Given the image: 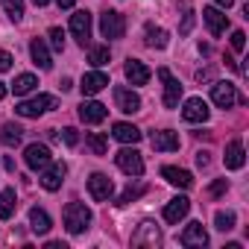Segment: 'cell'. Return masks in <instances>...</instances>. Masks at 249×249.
<instances>
[{
  "instance_id": "1",
  "label": "cell",
  "mask_w": 249,
  "mask_h": 249,
  "mask_svg": "<svg viewBox=\"0 0 249 249\" xmlns=\"http://www.w3.org/2000/svg\"><path fill=\"white\" fill-rule=\"evenodd\" d=\"M62 220H65V229L71 231V234H82L88 226H91V211L82 205V202H68L65 205V211H62Z\"/></svg>"
},
{
  "instance_id": "2",
  "label": "cell",
  "mask_w": 249,
  "mask_h": 249,
  "mask_svg": "<svg viewBox=\"0 0 249 249\" xmlns=\"http://www.w3.org/2000/svg\"><path fill=\"white\" fill-rule=\"evenodd\" d=\"M53 108H59V100H56L53 94H38V97H33V100L18 103V106H15V114H21V117H41V114H47V111H53Z\"/></svg>"
},
{
  "instance_id": "3",
  "label": "cell",
  "mask_w": 249,
  "mask_h": 249,
  "mask_svg": "<svg viewBox=\"0 0 249 249\" xmlns=\"http://www.w3.org/2000/svg\"><path fill=\"white\" fill-rule=\"evenodd\" d=\"M100 33H103V38L117 41V38L126 36V21H123V15H120V12L106 9V12L100 15Z\"/></svg>"
},
{
  "instance_id": "4",
  "label": "cell",
  "mask_w": 249,
  "mask_h": 249,
  "mask_svg": "<svg viewBox=\"0 0 249 249\" xmlns=\"http://www.w3.org/2000/svg\"><path fill=\"white\" fill-rule=\"evenodd\" d=\"M211 100H214L217 108H231L234 103H240V106L246 103V100L237 94V88H234L231 82H214V85H211Z\"/></svg>"
},
{
  "instance_id": "5",
  "label": "cell",
  "mask_w": 249,
  "mask_h": 249,
  "mask_svg": "<svg viewBox=\"0 0 249 249\" xmlns=\"http://www.w3.org/2000/svg\"><path fill=\"white\" fill-rule=\"evenodd\" d=\"M159 79L164 82V97H161L164 108H176L179 100H182V82H179L167 68H159Z\"/></svg>"
},
{
  "instance_id": "6",
  "label": "cell",
  "mask_w": 249,
  "mask_h": 249,
  "mask_svg": "<svg viewBox=\"0 0 249 249\" xmlns=\"http://www.w3.org/2000/svg\"><path fill=\"white\" fill-rule=\"evenodd\" d=\"M114 161H117V167L126 173V176H141V173H144V159H141V153L132 150V147H123V150L114 156Z\"/></svg>"
},
{
  "instance_id": "7",
  "label": "cell",
  "mask_w": 249,
  "mask_h": 249,
  "mask_svg": "<svg viewBox=\"0 0 249 249\" xmlns=\"http://www.w3.org/2000/svg\"><path fill=\"white\" fill-rule=\"evenodd\" d=\"M65 173H68V164H65V161H50V164L44 167V173H41V179H38V182H41V188H44V191H50V194H53V191H59V188H62Z\"/></svg>"
},
{
  "instance_id": "8",
  "label": "cell",
  "mask_w": 249,
  "mask_h": 249,
  "mask_svg": "<svg viewBox=\"0 0 249 249\" xmlns=\"http://www.w3.org/2000/svg\"><path fill=\"white\" fill-rule=\"evenodd\" d=\"M88 194H91V199L106 202V199L114 194V182H111L106 173H91V179H88Z\"/></svg>"
},
{
  "instance_id": "9",
  "label": "cell",
  "mask_w": 249,
  "mask_h": 249,
  "mask_svg": "<svg viewBox=\"0 0 249 249\" xmlns=\"http://www.w3.org/2000/svg\"><path fill=\"white\" fill-rule=\"evenodd\" d=\"M106 117H108V108H106L103 103H97V100H82V106H79V120H82V123L97 126V123H103Z\"/></svg>"
},
{
  "instance_id": "10",
  "label": "cell",
  "mask_w": 249,
  "mask_h": 249,
  "mask_svg": "<svg viewBox=\"0 0 249 249\" xmlns=\"http://www.w3.org/2000/svg\"><path fill=\"white\" fill-rule=\"evenodd\" d=\"M71 33H73V38L85 47L88 38H91V12H85V9L73 12V15H71Z\"/></svg>"
},
{
  "instance_id": "11",
  "label": "cell",
  "mask_w": 249,
  "mask_h": 249,
  "mask_svg": "<svg viewBox=\"0 0 249 249\" xmlns=\"http://www.w3.org/2000/svg\"><path fill=\"white\" fill-rule=\"evenodd\" d=\"M24 161H27V167H30V170H44L53 159H50L47 144H30V147L24 150Z\"/></svg>"
},
{
  "instance_id": "12",
  "label": "cell",
  "mask_w": 249,
  "mask_h": 249,
  "mask_svg": "<svg viewBox=\"0 0 249 249\" xmlns=\"http://www.w3.org/2000/svg\"><path fill=\"white\" fill-rule=\"evenodd\" d=\"M114 103H117V108H120L123 114H135V111H141V97H138L132 88L117 85V88H114Z\"/></svg>"
},
{
  "instance_id": "13",
  "label": "cell",
  "mask_w": 249,
  "mask_h": 249,
  "mask_svg": "<svg viewBox=\"0 0 249 249\" xmlns=\"http://www.w3.org/2000/svg\"><path fill=\"white\" fill-rule=\"evenodd\" d=\"M208 103L202 100V97H191V100H185V108H182V117L188 120V123H205L208 120Z\"/></svg>"
},
{
  "instance_id": "14",
  "label": "cell",
  "mask_w": 249,
  "mask_h": 249,
  "mask_svg": "<svg viewBox=\"0 0 249 249\" xmlns=\"http://www.w3.org/2000/svg\"><path fill=\"white\" fill-rule=\"evenodd\" d=\"M150 144H153V150H159V153H176L182 141H179V132L161 129V132H153V135H150Z\"/></svg>"
},
{
  "instance_id": "15",
  "label": "cell",
  "mask_w": 249,
  "mask_h": 249,
  "mask_svg": "<svg viewBox=\"0 0 249 249\" xmlns=\"http://www.w3.org/2000/svg\"><path fill=\"white\" fill-rule=\"evenodd\" d=\"M202 21H205V27H208V33H211V36H223V33H226V27H229L226 12H220L217 6H205V9H202Z\"/></svg>"
},
{
  "instance_id": "16",
  "label": "cell",
  "mask_w": 249,
  "mask_h": 249,
  "mask_svg": "<svg viewBox=\"0 0 249 249\" xmlns=\"http://www.w3.org/2000/svg\"><path fill=\"white\" fill-rule=\"evenodd\" d=\"M123 73H126V79H129L132 85H147L150 76H153V71H150L141 59H129L126 65H123Z\"/></svg>"
},
{
  "instance_id": "17",
  "label": "cell",
  "mask_w": 249,
  "mask_h": 249,
  "mask_svg": "<svg viewBox=\"0 0 249 249\" xmlns=\"http://www.w3.org/2000/svg\"><path fill=\"white\" fill-rule=\"evenodd\" d=\"M132 243H135V246H159V243H161V234H159L156 223L144 220V223L138 226V231L132 234Z\"/></svg>"
},
{
  "instance_id": "18",
  "label": "cell",
  "mask_w": 249,
  "mask_h": 249,
  "mask_svg": "<svg viewBox=\"0 0 249 249\" xmlns=\"http://www.w3.org/2000/svg\"><path fill=\"white\" fill-rule=\"evenodd\" d=\"M182 246H208V231L202 229V223H188L185 231L179 234Z\"/></svg>"
},
{
  "instance_id": "19",
  "label": "cell",
  "mask_w": 249,
  "mask_h": 249,
  "mask_svg": "<svg viewBox=\"0 0 249 249\" xmlns=\"http://www.w3.org/2000/svg\"><path fill=\"white\" fill-rule=\"evenodd\" d=\"M111 135H114V141H120V144H138V141L144 138L141 129L132 126V123H126V120H117L114 126H111Z\"/></svg>"
},
{
  "instance_id": "20",
  "label": "cell",
  "mask_w": 249,
  "mask_h": 249,
  "mask_svg": "<svg viewBox=\"0 0 249 249\" xmlns=\"http://www.w3.org/2000/svg\"><path fill=\"white\" fill-rule=\"evenodd\" d=\"M79 88H82V94H85V97H94V94H100L103 88H108V76H106L103 71H91V73H85V76H82Z\"/></svg>"
},
{
  "instance_id": "21",
  "label": "cell",
  "mask_w": 249,
  "mask_h": 249,
  "mask_svg": "<svg viewBox=\"0 0 249 249\" xmlns=\"http://www.w3.org/2000/svg\"><path fill=\"white\" fill-rule=\"evenodd\" d=\"M30 56H33V62H36L41 71H50V68H53V56H50L44 38H33V41H30Z\"/></svg>"
},
{
  "instance_id": "22",
  "label": "cell",
  "mask_w": 249,
  "mask_h": 249,
  "mask_svg": "<svg viewBox=\"0 0 249 249\" xmlns=\"http://www.w3.org/2000/svg\"><path fill=\"white\" fill-rule=\"evenodd\" d=\"M243 164H246V150H243V141L234 138V141H229V147H226V167H229V170H240Z\"/></svg>"
},
{
  "instance_id": "23",
  "label": "cell",
  "mask_w": 249,
  "mask_h": 249,
  "mask_svg": "<svg viewBox=\"0 0 249 249\" xmlns=\"http://www.w3.org/2000/svg\"><path fill=\"white\" fill-rule=\"evenodd\" d=\"M188 211H191V199H188V196H176V199H170V202L164 205V220H167V223H179Z\"/></svg>"
},
{
  "instance_id": "24",
  "label": "cell",
  "mask_w": 249,
  "mask_h": 249,
  "mask_svg": "<svg viewBox=\"0 0 249 249\" xmlns=\"http://www.w3.org/2000/svg\"><path fill=\"white\" fill-rule=\"evenodd\" d=\"M161 176L170 182V185H176V188H191L194 185V176L188 173V170H182V167H161Z\"/></svg>"
},
{
  "instance_id": "25",
  "label": "cell",
  "mask_w": 249,
  "mask_h": 249,
  "mask_svg": "<svg viewBox=\"0 0 249 249\" xmlns=\"http://www.w3.org/2000/svg\"><path fill=\"white\" fill-rule=\"evenodd\" d=\"M30 226H33L36 234H47L53 229V220H50V214L44 208H30Z\"/></svg>"
},
{
  "instance_id": "26",
  "label": "cell",
  "mask_w": 249,
  "mask_h": 249,
  "mask_svg": "<svg viewBox=\"0 0 249 249\" xmlns=\"http://www.w3.org/2000/svg\"><path fill=\"white\" fill-rule=\"evenodd\" d=\"M147 44L153 47V50H164L167 47V30H161V27H156V24H147Z\"/></svg>"
},
{
  "instance_id": "27",
  "label": "cell",
  "mask_w": 249,
  "mask_h": 249,
  "mask_svg": "<svg viewBox=\"0 0 249 249\" xmlns=\"http://www.w3.org/2000/svg\"><path fill=\"white\" fill-rule=\"evenodd\" d=\"M15 214V188L0 191V220H9Z\"/></svg>"
},
{
  "instance_id": "28",
  "label": "cell",
  "mask_w": 249,
  "mask_h": 249,
  "mask_svg": "<svg viewBox=\"0 0 249 249\" xmlns=\"http://www.w3.org/2000/svg\"><path fill=\"white\" fill-rule=\"evenodd\" d=\"M21 138H24V129L18 126V123H6V126L0 129V141H3L6 147H18Z\"/></svg>"
},
{
  "instance_id": "29",
  "label": "cell",
  "mask_w": 249,
  "mask_h": 249,
  "mask_svg": "<svg viewBox=\"0 0 249 249\" xmlns=\"http://www.w3.org/2000/svg\"><path fill=\"white\" fill-rule=\"evenodd\" d=\"M36 85H38V79H36L33 73H21V76H15V82H12V91H15V97H24V94L36 91Z\"/></svg>"
},
{
  "instance_id": "30",
  "label": "cell",
  "mask_w": 249,
  "mask_h": 249,
  "mask_svg": "<svg viewBox=\"0 0 249 249\" xmlns=\"http://www.w3.org/2000/svg\"><path fill=\"white\" fill-rule=\"evenodd\" d=\"M85 141H88V150H91L94 156H106V153H108V141H106L100 132H88Z\"/></svg>"
},
{
  "instance_id": "31",
  "label": "cell",
  "mask_w": 249,
  "mask_h": 249,
  "mask_svg": "<svg viewBox=\"0 0 249 249\" xmlns=\"http://www.w3.org/2000/svg\"><path fill=\"white\" fill-rule=\"evenodd\" d=\"M108 59H111V50H108V47H91V50H88V62H91L94 68L108 65Z\"/></svg>"
},
{
  "instance_id": "32",
  "label": "cell",
  "mask_w": 249,
  "mask_h": 249,
  "mask_svg": "<svg viewBox=\"0 0 249 249\" xmlns=\"http://www.w3.org/2000/svg\"><path fill=\"white\" fill-rule=\"evenodd\" d=\"M214 226H217L220 231H231V229H234V214H231V211H217V214H214Z\"/></svg>"
},
{
  "instance_id": "33",
  "label": "cell",
  "mask_w": 249,
  "mask_h": 249,
  "mask_svg": "<svg viewBox=\"0 0 249 249\" xmlns=\"http://www.w3.org/2000/svg\"><path fill=\"white\" fill-rule=\"evenodd\" d=\"M144 191H147V185H135V188L129 185L126 191H123V194L117 196V205H129V202H132V199H138V196H141Z\"/></svg>"
},
{
  "instance_id": "34",
  "label": "cell",
  "mask_w": 249,
  "mask_h": 249,
  "mask_svg": "<svg viewBox=\"0 0 249 249\" xmlns=\"http://www.w3.org/2000/svg\"><path fill=\"white\" fill-rule=\"evenodd\" d=\"M3 9L12 21H21L24 18V0H3Z\"/></svg>"
},
{
  "instance_id": "35",
  "label": "cell",
  "mask_w": 249,
  "mask_h": 249,
  "mask_svg": "<svg viewBox=\"0 0 249 249\" xmlns=\"http://www.w3.org/2000/svg\"><path fill=\"white\" fill-rule=\"evenodd\" d=\"M50 44H53V50H59V53L65 50V33H62L59 27H53V30H50Z\"/></svg>"
},
{
  "instance_id": "36",
  "label": "cell",
  "mask_w": 249,
  "mask_h": 249,
  "mask_svg": "<svg viewBox=\"0 0 249 249\" xmlns=\"http://www.w3.org/2000/svg\"><path fill=\"white\" fill-rule=\"evenodd\" d=\"M231 47H234L237 53L246 47V33H243V30H234V33H231Z\"/></svg>"
},
{
  "instance_id": "37",
  "label": "cell",
  "mask_w": 249,
  "mask_h": 249,
  "mask_svg": "<svg viewBox=\"0 0 249 249\" xmlns=\"http://www.w3.org/2000/svg\"><path fill=\"white\" fill-rule=\"evenodd\" d=\"M62 138H65V144H68V147H76V144H79V132H76L73 126L62 129Z\"/></svg>"
},
{
  "instance_id": "38",
  "label": "cell",
  "mask_w": 249,
  "mask_h": 249,
  "mask_svg": "<svg viewBox=\"0 0 249 249\" xmlns=\"http://www.w3.org/2000/svg\"><path fill=\"white\" fill-rule=\"evenodd\" d=\"M12 53H6V50H0V73H6V71H12Z\"/></svg>"
},
{
  "instance_id": "39",
  "label": "cell",
  "mask_w": 249,
  "mask_h": 249,
  "mask_svg": "<svg viewBox=\"0 0 249 249\" xmlns=\"http://www.w3.org/2000/svg\"><path fill=\"white\" fill-rule=\"evenodd\" d=\"M226 191H229V182H226V179H217V182L208 188V194H211V196H220V194H226Z\"/></svg>"
},
{
  "instance_id": "40",
  "label": "cell",
  "mask_w": 249,
  "mask_h": 249,
  "mask_svg": "<svg viewBox=\"0 0 249 249\" xmlns=\"http://www.w3.org/2000/svg\"><path fill=\"white\" fill-rule=\"evenodd\" d=\"M191 27H194V12L188 9V12H185V21H182V27H179V33H182V36H188V33H191Z\"/></svg>"
},
{
  "instance_id": "41",
  "label": "cell",
  "mask_w": 249,
  "mask_h": 249,
  "mask_svg": "<svg viewBox=\"0 0 249 249\" xmlns=\"http://www.w3.org/2000/svg\"><path fill=\"white\" fill-rule=\"evenodd\" d=\"M196 164H199V167H208V164H211V159H208V153H205V150H199V153H196Z\"/></svg>"
},
{
  "instance_id": "42",
  "label": "cell",
  "mask_w": 249,
  "mask_h": 249,
  "mask_svg": "<svg viewBox=\"0 0 249 249\" xmlns=\"http://www.w3.org/2000/svg\"><path fill=\"white\" fill-rule=\"evenodd\" d=\"M56 3H59V9H73L76 0H56Z\"/></svg>"
},
{
  "instance_id": "43",
  "label": "cell",
  "mask_w": 249,
  "mask_h": 249,
  "mask_svg": "<svg viewBox=\"0 0 249 249\" xmlns=\"http://www.w3.org/2000/svg\"><path fill=\"white\" fill-rule=\"evenodd\" d=\"M214 3L223 6V9H231V6H234V0H214Z\"/></svg>"
},
{
  "instance_id": "44",
  "label": "cell",
  "mask_w": 249,
  "mask_h": 249,
  "mask_svg": "<svg viewBox=\"0 0 249 249\" xmlns=\"http://www.w3.org/2000/svg\"><path fill=\"white\" fill-rule=\"evenodd\" d=\"M47 249H68V246H65L62 240H50V243H47Z\"/></svg>"
},
{
  "instance_id": "45",
  "label": "cell",
  "mask_w": 249,
  "mask_h": 249,
  "mask_svg": "<svg viewBox=\"0 0 249 249\" xmlns=\"http://www.w3.org/2000/svg\"><path fill=\"white\" fill-rule=\"evenodd\" d=\"M59 85H62V91H71V88H73V82H71V79H68V76H65V79H62V82H59Z\"/></svg>"
},
{
  "instance_id": "46",
  "label": "cell",
  "mask_w": 249,
  "mask_h": 249,
  "mask_svg": "<svg viewBox=\"0 0 249 249\" xmlns=\"http://www.w3.org/2000/svg\"><path fill=\"white\" fill-rule=\"evenodd\" d=\"M3 167H6V170H9V173H12V170H15V161H12V159H9V156H6V159H3Z\"/></svg>"
},
{
  "instance_id": "47",
  "label": "cell",
  "mask_w": 249,
  "mask_h": 249,
  "mask_svg": "<svg viewBox=\"0 0 249 249\" xmlns=\"http://www.w3.org/2000/svg\"><path fill=\"white\" fill-rule=\"evenodd\" d=\"M33 3H36V6H47V3H50V0H33Z\"/></svg>"
},
{
  "instance_id": "48",
  "label": "cell",
  "mask_w": 249,
  "mask_h": 249,
  "mask_svg": "<svg viewBox=\"0 0 249 249\" xmlns=\"http://www.w3.org/2000/svg\"><path fill=\"white\" fill-rule=\"evenodd\" d=\"M3 97H6V85H3V82H0V100H3Z\"/></svg>"
}]
</instances>
